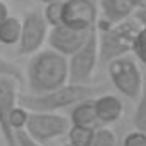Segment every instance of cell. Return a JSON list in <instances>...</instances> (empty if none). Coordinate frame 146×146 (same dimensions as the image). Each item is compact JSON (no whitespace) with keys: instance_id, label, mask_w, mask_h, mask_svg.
Instances as JSON below:
<instances>
[{"instance_id":"ffe728a7","label":"cell","mask_w":146,"mask_h":146,"mask_svg":"<svg viewBox=\"0 0 146 146\" xmlns=\"http://www.w3.org/2000/svg\"><path fill=\"white\" fill-rule=\"evenodd\" d=\"M0 78H12L17 83L23 81V70L17 64L7 60L5 57L0 55Z\"/></svg>"},{"instance_id":"6da1fadb","label":"cell","mask_w":146,"mask_h":146,"mask_svg":"<svg viewBox=\"0 0 146 146\" xmlns=\"http://www.w3.org/2000/svg\"><path fill=\"white\" fill-rule=\"evenodd\" d=\"M26 81L31 95H43L69 84V58L48 48L31 55L26 65Z\"/></svg>"},{"instance_id":"7a4b0ae2","label":"cell","mask_w":146,"mask_h":146,"mask_svg":"<svg viewBox=\"0 0 146 146\" xmlns=\"http://www.w3.org/2000/svg\"><path fill=\"white\" fill-rule=\"evenodd\" d=\"M96 31H98L100 62L107 65L112 60L129 55L132 52L136 36L141 31V24L134 17L119 24H112L100 17L96 23Z\"/></svg>"},{"instance_id":"52a82bcc","label":"cell","mask_w":146,"mask_h":146,"mask_svg":"<svg viewBox=\"0 0 146 146\" xmlns=\"http://www.w3.org/2000/svg\"><path fill=\"white\" fill-rule=\"evenodd\" d=\"M48 33L50 26L46 24L41 11L38 9L29 11L23 19V33H21V41L17 45V53L35 55L36 52L41 50L43 43L48 40Z\"/></svg>"},{"instance_id":"8fae6325","label":"cell","mask_w":146,"mask_h":146,"mask_svg":"<svg viewBox=\"0 0 146 146\" xmlns=\"http://www.w3.org/2000/svg\"><path fill=\"white\" fill-rule=\"evenodd\" d=\"M143 7H146L144 0H100L102 19L112 24H119L134 17V14Z\"/></svg>"},{"instance_id":"30bf717a","label":"cell","mask_w":146,"mask_h":146,"mask_svg":"<svg viewBox=\"0 0 146 146\" xmlns=\"http://www.w3.org/2000/svg\"><path fill=\"white\" fill-rule=\"evenodd\" d=\"M91 31H78V29H72L65 24L50 28L48 33V46L55 52H58L64 57H72L74 53H78L84 43L88 41Z\"/></svg>"},{"instance_id":"d4e9b609","label":"cell","mask_w":146,"mask_h":146,"mask_svg":"<svg viewBox=\"0 0 146 146\" xmlns=\"http://www.w3.org/2000/svg\"><path fill=\"white\" fill-rule=\"evenodd\" d=\"M9 16H11V14H9V7H7V4L4 2V0H0V24H2Z\"/></svg>"},{"instance_id":"277c9868","label":"cell","mask_w":146,"mask_h":146,"mask_svg":"<svg viewBox=\"0 0 146 146\" xmlns=\"http://www.w3.org/2000/svg\"><path fill=\"white\" fill-rule=\"evenodd\" d=\"M107 72H108V78L113 88L122 96H125L127 100L137 102L143 91L144 74L139 69L136 57L124 55L120 58L112 60L110 64H107Z\"/></svg>"},{"instance_id":"3957f363","label":"cell","mask_w":146,"mask_h":146,"mask_svg":"<svg viewBox=\"0 0 146 146\" xmlns=\"http://www.w3.org/2000/svg\"><path fill=\"white\" fill-rule=\"evenodd\" d=\"M98 88L91 84H65L55 91L43 95H19V105L26 107L29 112H43V113H58L64 108L74 107L79 102L88 98H95Z\"/></svg>"},{"instance_id":"5b68a950","label":"cell","mask_w":146,"mask_h":146,"mask_svg":"<svg viewBox=\"0 0 146 146\" xmlns=\"http://www.w3.org/2000/svg\"><path fill=\"white\" fill-rule=\"evenodd\" d=\"M98 64H100V46H98V31L95 26L84 46L78 53L69 57V83L90 84Z\"/></svg>"},{"instance_id":"44dd1931","label":"cell","mask_w":146,"mask_h":146,"mask_svg":"<svg viewBox=\"0 0 146 146\" xmlns=\"http://www.w3.org/2000/svg\"><path fill=\"white\" fill-rule=\"evenodd\" d=\"M132 53H134L136 60H139L143 65H146V28H141V31L137 33L134 46H132Z\"/></svg>"},{"instance_id":"d6986e66","label":"cell","mask_w":146,"mask_h":146,"mask_svg":"<svg viewBox=\"0 0 146 146\" xmlns=\"http://www.w3.org/2000/svg\"><path fill=\"white\" fill-rule=\"evenodd\" d=\"M93 146H120V143H119V139H117V134H115L110 127L102 125V127L96 129Z\"/></svg>"},{"instance_id":"9c48e42d","label":"cell","mask_w":146,"mask_h":146,"mask_svg":"<svg viewBox=\"0 0 146 146\" xmlns=\"http://www.w3.org/2000/svg\"><path fill=\"white\" fill-rule=\"evenodd\" d=\"M17 84L12 78H0V132L7 146H17L16 134L9 129V115L19 105Z\"/></svg>"},{"instance_id":"cb8c5ba5","label":"cell","mask_w":146,"mask_h":146,"mask_svg":"<svg viewBox=\"0 0 146 146\" xmlns=\"http://www.w3.org/2000/svg\"><path fill=\"white\" fill-rule=\"evenodd\" d=\"M134 19L141 24V28H146V7L139 9V11L134 14Z\"/></svg>"},{"instance_id":"ba28073f","label":"cell","mask_w":146,"mask_h":146,"mask_svg":"<svg viewBox=\"0 0 146 146\" xmlns=\"http://www.w3.org/2000/svg\"><path fill=\"white\" fill-rule=\"evenodd\" d=\"M98 7L95 0H67L62 9V24L78 29L91 31L98 23Z\"/></svg>"},{"instance_id":"e0dca14e","label":"cell","mask_w":146,"mask_h":146,"mask_svg":"<svg viewBox=\"0 0 146 146\" xmlns=\"http://www.w3.org/2000/svg\"><path fill=\"white\" fill-rule=\"evenodd\" d=\"M136 110L132 115V125L136 131L146 132V74H144V84H143V91L141 96L136 102Z\"/></svg>"},{"instance_id":"484cf974","label":"cell","mask_w":146,"mask_h":146,"mask_svg":"<svg viewBox=\"0 0 146 146\" xmlns=\"http://www.w3.org/2000/svg\"><path fill=\"white\" fill-rule=\"evenodd\" d=\"M43 5H48V4H65L67 0H40Z\"/></svg>"},{"instance_id":"603a6c76","label":"cell","mask_w":146,"mask_h":146,"mask_svg":"<svg viewBox=\"0 0 146 146\" xmlns=\"http://www.w3.org/2000/svg\"><path fill=\"white\" fill-rule=\"evenodd\" d=\"M16 139H17V146H43L41 143H38V141H35L33 137H29L26 131L17 132V134H16Z\"/></svg>"},{"instance_id":"2e32d148","label":"cell","mask_w":146,"mask_h":146,"mask_svg":"<svg viewBox=\"0 0 146 146\" xmlns=\"http://www.w3.org/2000/svg\"><path fill=\"white\" fill-rule=\"evenodd\" d=\"M29 117H31V112H29L26 107L17 105V107L11 112V115H9V129H11L14 134L26 131V127H28V124H29Z\"/></svg>"},{"instance_id":"ac0fdd59","label":"cell","mask_w":146,"mask_h":146,"mask_svg":"<svg viewBox=\"0 0 146 146\" xmlns=\"http://www.w3.org/2000/svg\"><path fill=\"white\" fill-rule=\"evenodd\" d=\"M62 9H64V4H48V5H43L41 14H43L45 21H46V24L50 28H55V26L62 24Z\"/></svg>"},{"instance_id":"83f0119b","label":"cell","mask_w":146,"mask_h":146,"mask_svg":"<svg viewBox=\"0 0 146 146\" xmlns=\"http://www.w3.org/2000/svg\"><path fill=\"white\" fill-rule=\"evenodd\" d=\"M62 146H70V144H69V143H65V144H62Z\"/></svg>"},{"instance_id":"7c38bea8","label":"cell","mask_w":146,"mask_h":146,"mask_svg":"<svg viewBox=\"0 0 146 146\" xmlns=\"http://www.w3.org/2000/svg\"><path fill=\"white\" fill-rule=\"evenodd\" d=\"M95 108H96V115H98L100 125H105V127L119 122L120 117L124 115V103H122V100L117 95H112V93L98 95L95 98Z\"/></svg>"},{"instance_id":"9a60e30c","label":"cell","mask_w":146,"mask_h":146,"mask_svg":"<svg viewBox=\"0 0 146 146\" xmlns=\"http://www.w3.org/2000/svg\"><path fill=\"white\" fill-rule=\"evenodd\" d=\"M96 129L81 127V125H70L67 132V143L70 146H93Z\"/></svg>"},{"instance_id":"5bb4252c","label":"cell","mask_w":146,"mask_h":146,"mask_svg":"<svg viewBox=\"0 0 146 146\" xmlns=\"http://www.w3.org/2000/svg\"><path fill=\"white\" fill-rule=\"evenodd\" d=\"M23 21L16 16H9L0 24V45L4 46H17L21 41Z\"/></svg>"},{"instance_id":"4316f807","label":"cell","mask_w":146,"mask_h":146,"mask_svg":"<svg viewBox=\"0 0 146 146\" xmlns=\"http://www.w3.org/2000/svg\"><path fill=\"white\" fill-rule=\"evenodd\" d=\"M12 2H28V0H12Z\"/></svg>"},{"instance_id":"7402d4cb","label":"cell","mask_w":146,"mask_h":146,"mask_svg":"<svg viewBox=\"0 0 146 146\" xmlns=\"http://www.w3.org/2000/svg\"><path fill=\"white\" fill-rule=\"evenodd\" d=\"M120 146H146V132L141 131H131L124 136Z\"/></svg>"},{"instance_id":"4fadbf2b","label":"cell","mask_w":146,"mask_h":146,"mask_svg":"<svg viewBox=\"0 0 146 146\" xmlns=\"http://www.w3.org/2000/svg\"><path fill=\"white\" fill-rule=\"evenodd\" d=\"M95 98H88L84 102H79L78 105H74V107L70 108L69 119H70V124L72 125L98 129L100 122H98V115H96V108H95Z\"/></svg>"},{"instance_id":"8992f818","label":"cell","mask_w":146,"mask_h":146,"mask_svg":"<svg viewBox=\"0 0 146 146\" xmlns=\"http://www.w3.org/2000/svg\"><path fill=\"white\" fill-rule=\"evenodd\" d=\"M70 119L60 113H43V112H31L29 124L26 132L35 141L45 144L62 136H67L70 129Z\"/></svg>"}]
</instances>
